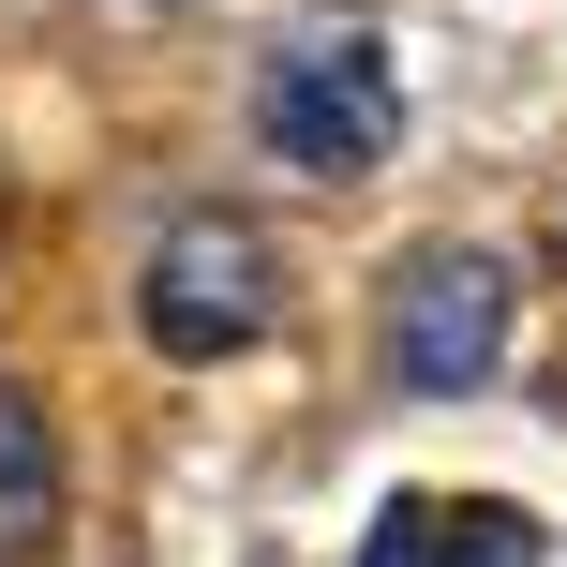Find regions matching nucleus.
<instances>
[{"mask_svg": "<svg viewBox=\"0 0 567 567\" xmlns=\"http://www.w3.org/2000/svg\"><path fill=\"white\" fill-rule=\"evenodd\" d=\"M255 135H269L299 179H359V165H389V135H403V75H389V45H373V30H284L269 75H255Z\"/></svg>", "mask_w": 567, "mask_h": 567, "instance_id": "nucleus-1", "label": "nucleus"}, {"mask_svg": "<svg viewBox=\"0 0 567 567\" xmlns=\"http://www.w3.org/2000/svg\"><path fill=\"white\" fill-rule=\"evenodd\" d=\"M135 329L165 343V359H239V343L269 329V239L239 225V209H179V225L150 239Z\"/></svg>", "mask_w": 567, "mask_h": 567, "instance_id": "nucleus-2", "label": "nucleus"}, {"mask_svg": "<svg viewBox=\"0 0 567 567\" xmlns=\"http://www.w3.org/2000/svg\"><path fill=\"white\" fill-rule=\"evenodd\" d=\"M493 359H508V269L463 255V239L403 255V284H389V389L403 403H463V389H493Z\"/></svg>", "mask_w": 567, "mask_h": 567, "instance_id": "nucleus-3", "label": "nucleus"}, {"mask_svg": "<svg viewBox=\"0 0 567 567\" xmlns=\"http://www.w3.org/2000/svg\"><path fill=\"white\" fill-rule=\"evenodd\" d=\"M60 523V433H45V389L0 373V553Z\"/></svg>", "mask_w": 567, "mask_h": 567, "instance_id": "nucleus-4", "label": "nucleus"}, {"mask_svg": "<svg viewBox=\"0 0 567 567\" xmlns=\"http://www.w3.org/2000/svg\"><path fill=\"white\" fill-rule=\"evenodd\" d=\"M433 553L449 567H538V523L523 508H433Z\"/></svg>", "mask_w": 567, "mask_h": 567, "instance_id": "nucleus-5", "label": "nucleus"}, {"mask_svg": "<svg viewBox=\"0 0 567 567\" xmlns=\"http://www.w3.org/2000/svg\"><path fill=\"white\" fill-rule=\"evenodd\" d=\"M359 567H433V508H419V493H389V508H373Z\"/></svg>", "mask_w": 567, "mask_h": 567, "instance_id": "nucleus-6", "label": "nucleus"}]
</instances>
